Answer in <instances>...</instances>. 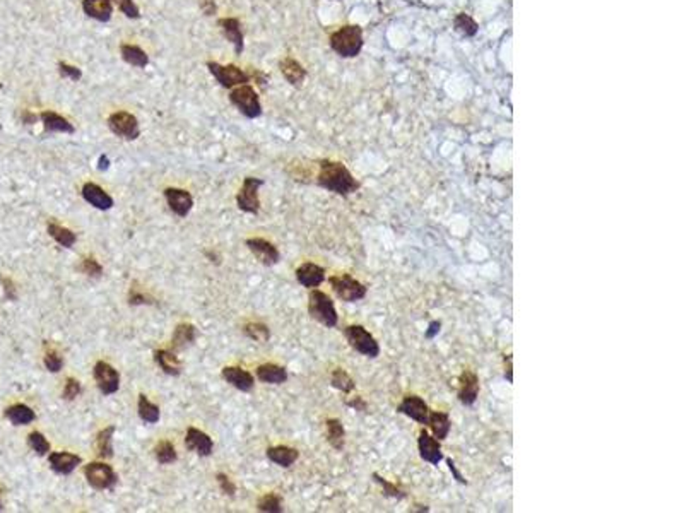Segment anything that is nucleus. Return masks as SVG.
I'll list each match as a JSON object with an SVG mask.
<instances>
[{
    "label": "nucleus",
    "mask_w": 684,
    "mask_h": 513,
    "mask_svg": "<svg viewBox=\"0 0 684 513\" xmlns=\"http://www.w3.org/2000/svg\"><path fill=\"white\" fill-rule=\"evenodd\" d=\"M317 184L329 192L337 193L341 197H349L360 190V182L353 177V173L339 161L324 159L320 161Z\"/></svg>",
    "instance_id": "f257e3e1"
},
{
    "label": "nucleus",
    "mask_w": 684,
    "mask_h": 513,
    "mask_svg": "<svg viewBox=\"0 0 684 513\" xmlns=\"http://www.w3.org/2000/svg\"><path fill=\"white\" fill-rule=\"evenodd\" d=\"M330 46L342 58H355L363 48V29L356 25L342 26L330 36Z\"/></svg>",
    "instance_id": "f03ea898"
},
{
    "label": "nucleus",
    "mask_w": 684,
    "mask_h": 513,
    "mask_svg": "<svg viewBox=\"0 0 684 513\" xmlns=\"http://www.w3.org/2000/svg\"><path fill=\"white\" fill-rule=\"evenodd\" d=\"M308 313L313 320L325 325L327 329L337 327V324H339V315H337L336 305H334L332 298L327 293H324V291H310Z\"/></svg>",
    "instance_id": "7ed1b4c3"
},
{
    "label": "nucleus",
    "mask_w": 684,
    "mask_h": 513,
    "mask_svg": "<svg viewBox=\"0 0 684 513\" xmlns=\"http://www.w3.org/2000/svg\"><path fill=\"white\" fill-rule=\"evenodd\" d=\"M344 336L348 344L355 349L356 353L363 355L370 360H376L380 356V344L378 341L373 337L371 332H368L363 325H348L344 329Z\"/></svg>",
    "instance_id": "20e7f679"
},
{
    "label": "nucleus",
    "mask_w": 684,
    "mask_h": 513,
    "mask_svg": "<svg viewBox=\"0 0 684 513\" xmlns=\"http://www.w3.org/2000/svg\"><path fill=\"white\" fill-rule=\"evenodd\" d=\"M229 101L235 104L240 110V114L247 116V118L254 120L262 115V104H260L259 95L250 84L236 86V88L229 89Z\"/></svg>",
    "instance_id": "39448f33"
},
{
    "label": "nucleus",
    "mask_w": 684,
    "mask_h": 513,
    "mask_svg": "<svg viewBox=\"0 0 684 513\" xmlns=\"http://www.w3.org/2000/svg\"><path fill=\"white\" fill-rule=\"evenodd\" d=\"M329 282L332 286V291L336 293V296L342 299L344 303L360 301L368 293L367 286L357 281L356 278H353L351 274L332 275V278H329Z\"/></svg>",
    "instance_id": "423d86ee"
},
{
    "label": "nucleus",
    "mask_w": 684,
    "mask_h": 513,
    "mask_svg": "<svg viewBox=\"0 0 684 513\" xmlns=\"http://www.w3.org/2000/svg\"><path fill=\"white\" fill-rule=\"evenodd\" d=\"M84 476L88 479V484L96 491L114 489L115 484L118 483V476L114 467L104 462H89L84 467Z\"/></svg>",
    "instance_id": "0eeeda50"
},
{
    "label": "nucleus",
    "mask_w": 684,
    "mask_h": 513,
    "mask_svg": "<svg viewBox=\"0 0 684 513\" xmlns=\"http://www.w3.org/2000/svg\"><path fill=\"white\" fill-rule=\"evenodd\" d=\"M207 69L209 72L212 74L214 79H216L221 88L224 89H233L236 88V86H243L250 83V76H248L245 71H242L240 67H236L235 64L221 65L217 64V62H207Z\"/></svg>",
    "instance_id": "6e6552de"
},
{
    "label": "nucleus",
    "mask_w": 684,
    "mask_h": 513,
    "mask_svg": "<svg viewBox=\"0 0 684 513\" xmlns=\"http://www.w3.org/2000/svg\"><path fill=\"white\" fill-rule=\"evenodd\" d=\"M107 125L118 137L125 139V141H135L141 135V127H139L137 116L128 114V111H115L108 116Z\"/></svg>",
    "instance_id": "1a4fd4ad"
},
{
    "label": "nucleus",
    "mask_w": 684,
    "mask_h": 513,
    "mask_svg": "<svg viewBox=\"0 0 684 513\" xmlns=\"http://www.w3.org/2000/svg\"><path fill=\"white\" fill-rule=\"evenodd\" d=\"M264 185L260 178L247 177L243 180L242 189L236 193V204H238L240 211L247 214H259L260 211V199H259V189Z\"/></svg>",
    "instance_id": "9d476101"
},
{
    "label": "nucleus",
    "mask_w": 684,
    "mask_h": 513,
    "mask_svg": "<svg viewBox=\"0 0 684 513\" xmlns=\"http://www.w3.org/2000/svg\"><path fill=\"white\" fill-rule=\"evenodd\" d=\"M96 385H98L100 392L103 395H114L120 388V373L111 367L107 361H98L93 370Z\"/></svg>",
    "instance_id": "9b49d317"
},
{
    "label": "nucleus",
    "mask_w": 684,
    "mask_h": 513,
    "mask_svg": "<svg viewBox=\"0 0 684 513\" xmlns=\"http://www.w3.org/2000/svg\"><path fill=\"white\" fill-rule=\"evenodd\" d=\"M430 406L425 402V399L419 397L416 394L406 395L397 406V413L406 416V418L413 419L419 425H427V418H430Z\"/></svg>",
    "instance_id": "f8f14e48"
},
{
    "label": "nucleus",
    "mask_w": 684,
    "mask_h": 513,
    "mask_svg": "<svg viewBox=\"0 0 684 513\" xmlns=\"http://www.w3.org/2000/svg\"><path fill=\"white\" fill-rule=\"evenodd\" d=\"M479 397V376L476 371L464 370L458 376L457 399L462 406H474Z\"/></svg>",
    "instance_id": "ddd939ff"
},
{
    "label": "nucleus",
    "mask_w": 684,
    "mask_h": 513,
    "mask_svg": "<svg viewBox=\"0 0 684 513\" xmlns=\"http://www.w3.org/2000/svg\"><path fill=\"white\" fill-rule=\"evenodd\" d=\"M418 450H419V457L423 460L431 464L433 467H438L440 462L443 460V452H442V443L440 440L433 437V435L427 433L426 430H421L418 435Z\"/></svg>",
    "instance_id": "4468645a"
},
{
    "label": "nucleus",
    "mask_w": 684,
    "mask_h": 513,
    "mask_svg": "<svg viewBox=\"0 0 684 513\" xmlns=\"http://www.w3.org/2000/svg\"><path fill=\"white\" fill-rule=\"evenodd\" d=\"M247 247L248 250L259 259V262L267 267L275 266V264H279V260H281V254H279L278 247L264 238H248Z\"/></svg>",
    "instance_id": "2eb2a0df"
},
{
    "label": "nucleus",
    "mask_w": 684,
    "mask_h": 513,
    "mask_svg": "<svg viewBox=\"0 0 684 513\" xmlns=\"http://www.w3.org/2000/svg\"><path fill=\"white\" fill-rule=\"evenodd\" d=\"M165 199L168 202L171 211L177 214L178 217H186L193 207V197L184 189L170 186V189L165 190Z\"/></svg>",
    "instance_id": "dca6fc26"
},
{
    "label": "nucleus",
    "mask_w": 684,
    "mask_h": 513,
    "mask_svg": "<svg viewBox=\"0 0 684 513\" xmlns=\"http://www.w3.org/2000/svg\"><path fill=\"white\" fill-rule=\"evenodd\" d=\"M217 26H219L221 33L226 40L235 46V53L236 55H242L245 43H243V31H242V22H240L238 18H221L217 21Z\"/></svg>",
    "instance_id": "f3484780"
},
{
    "label": "nucleus",
    "mask_w": 684,
    "mask_h": 513,
    "mask_svg": "<svg viewBox=\"0 0 684 513\" xmlns=\"http://www.w3.org/2000/svg\"><path fill=\"white\" fill-rule=\"evenodd\" d=\"M185 446L192 452L199 453L200 457H209L214 452V442L204 431L197 430V427H189L185 437Z\"/></svg>",
    "instance_id": "a211bd4d"
},
{
    "label": "nucleus",
    "mask_w": 684,
    "mask_h": 513,
    "mask_svg": "<svg viewBox=\"0 0 684 513\" xmlns=\"http://www.w3.org/2000/svg\"><path fill=\"white\" fill-rule=\"evenodd\" d=\"M296 281L303 287H308V289H313V287H318L322 282L325 281V269L324 267L317 266L313 262H305L298 267L296 272Z\"/></svg>",
    "instance_id": "6ab92c4d"
},
{
    "label": "nucleus",
    "mask_w": 684,
    "mask_h": 513,
    "mask_svg": "<svg viewBox=\"0 0 684 513\" xmlns=\"http://www.w3.org/2000/svg\"><path fill=\"white\" fill-rule=\"evenodd\" d=\"M81 193H83V199L88 202V204H91L93 207L100 209V211H110V209L115 205L114 197H111L110 193L104 192L100 185L91 184V182H89V184H84L83 192Z\"/></svg>",
    "instance_id": "aec40b11"
},
{
    "label": "nucleus",
    "mask_w": 684,
    "mask_h": 513,
    "mask_svg": "<svg viewBox=\"0 0 684 513\" xmlns=\"http://www.w3.org/2000/svg\"><path fill=\"white\" fill-rule=\"evenodd\" d=\"M279 71L282 77L289 83L293 88H301L306 79V69L293 57H286L279 62Z\"/></svg>",
    "instance_id": "412c9836"
},
{
    "label": "nucleus",
    "mask_w": 684,
    "mask_h": 513,
    "mask_svg": "<svg viewBox=\"0 0 684 513\" xmlns=\"http://www.w3.org/2000/svg\"><path fill=\"white\" fill-rule=\"evenodd\" d=\"M81 462H83V458L76 456V453H69V452L48 453L50 467L55 470L57 474H62V476H69V474H72Z\"/></svg>",
    "instance_id": "4be33fe9"
},
{
    "label": "nucleus",
    "mask_w": 684,
    "mask_h": 513,
    "mask_svg": "<svg viewBox=\"0 0 684 513\" xmlns=\"http://www.w3.org/2000/svg\"><path fill=\"white\" fill-rule=\"evenodd\" d=\"M40 120L46 134H55V132H60V134H74L76 132V127L65 116L58 115L52 110L41 111Z\"/></svg>",
    "instance_id": "5701e85b"
},
{
    "label": "nucleus",
    "mask_w": 684,
    "mask_h": 513,
    "mask_svg": "<svg viewBox=\"0 0 684 513\" xmlns=\"http://www.w3.org/2000/svg\"><path fill=\"white\" fill-rule=\"evenodd\" d=\"M83 11L95 21L108 22L114 15V4L111 0H83Z\"/></svg>",
    "instance_id": "b1692460"
},
{
    "label": "nucleus",
    "mask_w": 684,
    "mask_h": 513,
    "mask_svg": "<svg viewBox=\"0 0 684 513\" xmlns=\"http://www.w3.org/2000/svg\"><path fill=\"white\" fill-rule=\"evenodd\" d=\"M223 378L242 392H250L255 385V378L252 376V373L238 367L223 368Z\"/></svg>",
    "instance_id": "393cba45"
},
{
    "label": "nucleus",
    "mask_w": 684,
    "mask_h": 513,
    "mask_svg": "<svg viewBox=\"0 0 684 513\" xmlns=\"http://www.w3.org/2000/svg\"><path fill=\"white\" fill-rule=\"evenodd\" d=\"M427 426H430L431 433L437 440H446L452 430V419L443 411H430V418H427Z\"/></svg>",
    "instance_id": "a878e982"
},
{
    "label": "nucleus",
    "mask_w": 684,
    "mask_h": 513,
    "mask_svg": "<svg viewBox=\"0 0 684 513\" xmlns=\"http://www.w3.org/2000/svg\"><path fill=\"white\" fill-rule=\"evenodd\" d=\"M267 458L271 462H274L275 465L279 467H291L294 462L299 458V452L293 446H286V445H279V446H269L267 449Z\"/></svg>",
    "instance_id": "bb28decb"
},
{
    "label": "nucleus",
    "mask_w": 684,
    "mask_h": 513,
    "mask_svg": "<svg viewBox=\"0 0 684 513\" xmlns=\"http://www.w3.org/2000/svg\"><path fill=\"white\" fill-rule=\"evenodd\" d=\"M256 378L264 383L281 385L287 380V371L286 368L279 367V364L266 363V364H260V367L256 368Z\"/></svg>",
    "instance_id": "cd10ccee"
},
{
    "label": "nucleus",
    "mask_w": 684,
    "mask_h": 513,
    "mask_svg": "<svg viewBox=\"0 0 684 513\" xmlns=\"http://www.w3.org/2000/svg\"><path fill=\"white\" fill-rule=\"evenodd\" d=\"M120 55H122L123 62H127L128 65L137 69H146L147 64H149V57L147 53L144 52L141 46L137 45H130V43H123L120 46Z\"/></svg>",
    "instance_id": "c85d7f7f"
},
{
    "label": "nucleus",
    "mask_w": 684,
    "mask_h": 513,
    "mask_svg": "<svg viewBox=\"0 0 684 513\" xmlns=\"http://www.w3.org/2000/svg\"><path fill=\"white\" fill-rule=\"evenodd\" d=\"M197 339V329L192 324H180L175 329L173 337H171V348L175 351H184L186 346L193 344Z\"/></svg>",
    "instance_id": "c756f323"
},
{
    "label": "nucleus",
    "mask_w": 684,
    "mask_h": 513,
    "mask_svg": "<svg viewBox=\"0 0 684 513\" xmlns=\"http://www.w3.org/2000/svg\"><path fill=\"white\" fill-rule=\"evenodd\" d=\"M154 361L166 375L170 376H178L182 373V361L178 360V356L175 353L168 351V349H159V351L154 353Z\"/></svg>",
    "instance_id": "7c9ffc66"
},
{
    "label": "nucleus",
    "mask_w": 684,
    "mask_h": 513,
    "mask_svg": "<svg viewBox=\"0 0 684 513\" xmlns=\"http://www.w3.org/2000/svg\"><path fill=\"white\" fill-rule=\"evenodd\" d=\"M6 418L15 426H26L36 419V414L26 404H14L6 409Z\"/></svg>",
    "instance_id": "2f4dec72"
},
{
    "label": "nucleus",
    "mask_w": 684,
    "mask_h": 513,
    "mask_svg": "<svg viewBox=\"0 0 684 513\" xmlns=\"http://www.w3.org/2000/svg\"><path fill=\"white\" fill-rule=\"evenodd\" d=\"M325 433H327V442L334 450L341 452L346 445V430L344 425L339 419H327L325 421Z\"/></svg>",
    "instance_id": "473e14b6"
},
{
    "label": "nucleus",
    "mask_w": 684,
    "mask_h": 513,
    "mask_svg": "<svg viewBox=\"0 0 684 513\" xmlns=\"http://www.w3.org/2000/svg\"><path fill=\"white\" fill-rule=\"evenodd\" d=\"M114 435H115V426H108L104 427V430H101L98 437H96V452H98L100 458H111L115 456Z\"/></svg>",
    "instance_id": "72a5a7b5"
},
{
    "label": "nucleus",
    "mask_w": 684,
    "mask_h": 513,
    "mask_svg": "<svg viewBox=\"0 0 684 513\" xmlns=\"http://www.w3.org/2000/svg\"><path fill=\"white\" fill-rule=\"evenodd\" d=\"M137 413H139V418H141L144 423H147V425H156L159 418H161V411H159V407L156 404L151 402V400L144 394L139 395Z\"/></svg>",
    "instance_id": "f704fd0d"
},
{
    "label": "nucleus",
    "mask_w": 684,
    "mask_h": 513,
    "mask_svg": "<svg viewBox=\"0 0 684 513\" xmlns=\"http://www.w3.org/2000/svg\"><path fill=\"white\" fill-rule=\"evenodd\" d=\"M46 231H48V235L52 236V238L64 248H72L77 242L76 233L71 231L69 228L58 226V224H55V223H48V226H46Z\"/></svg>",
    "instance_id": "c9c22d12"
},
{
    "label": "nucleus",
    "mask_w": 684,
    "mask_h": 513,
    "mask_svg": "<svg viewBox=\"0 0 684 513\" xmlns=\"http://www.w3.org/2000/svg\"><path fill=\"white\" fill-rule=\"evenodd\" d=\"M330 385H332L336 390L342 392V394H351V392L356 388L355 380L351 378V375H349L344 368H336V370L332 371V375H330Z\"/></svg>",
    "instance_id": "e433bc0d"
},
{
    "label": "nucleus",
    "mask_w": 684,
    "mask_h": 513,
    "mask_svg": "<svg viewBox=\"0 0 684 513\" xmlns=\"http://www.w3.org/2000/svg\"><path fill=\"white\" fill-rule=\"evenodd\" d=\"M371 477H373V481H375L376 484L382 488V491H383V495L387 496V498H392V500H406L407 498V493L404 491L402 488H400L399 484H395V483H390L388 479H385V477L380 476L378 472H373L371 474Z\"/></svg>",
    "instance_id": "4c0bfd02"
},
{
    "label": "nucleus",
    "mask_w": 684,
    "mask_h": 513,
    "mask_svg": "<svg viewBox=\"0 0 684 513\" xmlns=\"http://www.w3.org/2000/svg\"><path fill=\"white\" fill-rule=\"evenodd\" d=\"M154 457H156V460L159 462L161 465H170V464H173V462H177V449H175V445L171 442L168 440H165V442H159L156 446H154Z\"/></svg>",
    "instance_id": "58836bf2"
},
{
    "label": "nucleus",
    "mask_w": 684,
    "mask_h": 513,
    "mask_svg": "<svg viewBox=\"0 0 684 513\" xmlns=\"http://www.w3.org/2000/svg\"><path fill=\"white\" fill-rule=\"evenodd\" d=\"M453 26H456V29L458 33L464 34V36H474V34L477 33V29H479L477 22L465 13H460L457 15L456 21H453Z\"/></svg>",
    "instance_id": "ea45409f"
},
{
    "label": "nucleus",
    "mask_w": 684,
    "mask_h": 513,
    "mask_svg": "<svg viewBox=\"0 0 684 513\" xmlns=\"http://www.w3.org/2000/svg\"><path fill=\"white\" fill-rule=\"evenodd\" d=\"M260 512L266 513H281L282 512V498L275 493H269V495H264L262 498L259 500V505H256Z\"/></svg>",
    "instance_id": "a19ab883"
},
{
    "label": "nucleus",
    "mask_w": 684,
    "mask_h": 513,
    "mask_svg": "<svg viewBox=\"0 0 684 513\" xmlns=\"http://www.w3.org/2000/svg\"><path fill=\"white\" fill-rule=\"evenodd\" d=\"M28 443H29L31 449H33V452H36V456H40V457L48 456L50 450H52V445H50V442L46 440L45 435H41L40 431H33V433H29Z\"/></svg>",
    "instance_id": "79ce46f5"
},
{
    "label": "nucleus",
    "mask_w": 684,
    "mask_h": 513,
    "mask_svg": "<svg viewBox=\"0 0 684 513\" xmlns=\"http://www.w3.org/2000/svg\"><path fill=\"white\" fill-rule=\"evenodd\" d=\"M243 332L247 334V337H250L252 341L256 342H267L271 339L269 327L264 324H256V322H250V324L245 325Z\"/></svg>",
    "instance_id": "37998d69"
},
{
    "label": "nucleus",
    "mask_w": 684,
    "mask_h": 513,
    "mask_svg": "<svg viewBox=\"0 0 684 513\" xmlns=\"http://www.w3.org/2000/svg\"><path fill=\"white\" fill-rule=\"evenodd\" d=\"M111 4H115L120 13L125 14V18L141 19V9H139V6L134 0H111Z\"/></svg>",
    "instance_id": "c03bdc74"
},
{
    "label": "nucleus",
    "mask_w": 684,
    "mask_h": 513,
    "mask_svg": "<svg viewBox=\"0 0 684 513\" xmlns=\"http://www.w3.org/2000/svg\"><path fill=\"white\" fill-rule=\"evenodd\" d=\"M79 269H81V272H83V274L88 275V278H93V279H100L101 275H103V267H101V264L96 259H93V256H88V259H84Z\"/></svg>",
    "instance_id": "a18cd8bd"
},
{
    "label": "nucleus",
    "mask_w": 684,
    "mask_h": 513,
    "mask_svg": "<svg viewBox=\"0 0 684 513\" xmlns=\"http://www.w3.org/2000/svg\"><path fill=\"white\" fill-rule=\"evenodd\" d=\"M58 74L64 79H71L74 83L83 79V71L79 67H76V65L67 64V62H58Z\"/></svg>",
    "instance_id": "49530a36"
},
{
    "label": "nucleus",
    "mask_w": 684,
    "mask_h": 513,
    "mask_svg": "<svg viewBox=\"0 0 684 513\" xmlns=\"http://www.w3.org/2000/svg\"><path fill=\"white\" fill-rule=\"evenodd\" d=\"M43 363H45V368L50 373H58V371L62 370V367H64V360H62V356L58 355L57 351H48V353H46L45 360H43Z\"/></svg>",
    "instance_id": "de8ad7c7"
},
{
    "label": "nucleus",
    "mask_w": 684,
    "mask_h": 513,
    "mask_svg": "<svg viewBox=\"0 0 684 513\" xmlns=\"http://www.w3.org/2000/svg\"><path fill=\"white\" fill-rule=\"evenodd\" d=\"M79 394H81V382L79 380L67 378V382H65V387H64V392H62V399L74 400Z\"/></svg>",
    "instance_id": "09e8293b"
},
{
    "label": "nucleus",
    "mask_w": 684,
    "mask_h": 513,
    "mask_svg": "<svg viewBox=\"0 0 684 513\" xmlns=\"http://www.w3.org/2000/svg\"><path fill=\"white\" fill-rule=\"evenodd\" d=\"M216 479H217V484H219L221 491H223L224 495H228V496H235V493H236V486L233 484V481L229 479V477L226 476V474L219 472V474H217V476H216Z\"/></svg>",
    "instance_id": "8fccbe9b"
},
{
    "label": "nucleus",
    "mask_w": 684,
    "mask_h": 513,
    "mask_svg": "<svg viewBox=\"0 0 684 513\" xmlns=\"http://www.w3.org/2000/svg\"><path fill=\"white\" fill-rule=\"evenodd\" d=\"M346 406H349L351 409H355V411H360V413H368L367 400H364L363 397H360V395H356V397H353L351 400H346Z\"/></svg>",
    "instance_id": "3c124183"
},
{
    "label": "nucleus",
    "mask_w": 684,
    "mask_h": 513,
    "mask_svg": "<svg viewBox=\"0 0 684 513\" xmlns=\"http://www.w3.org/2000/svg\"><path fill=\"white\" fill-rule=\"evenodd\" d=\"M446 465H449L450 472H452V476L456 477V481H457V483H460V484H467V479H465V477L462 476V472H460V470L457 469L456 462H453L452 458H446Z\"/></svg>",
    "instance_id": "603ef678"
},
{
    "label": "nucleus",
    "mask_w": 684,
    "mask_h": 513,
    "mask_svg": "<svg viewBox=\"0 0 684 513\" xmlns=\"http://www.w3.org/2000/svg\"><path fill=\"white\" fill-rule=\"evenodd\" d=\"M440 330H442V322L440 320L430 322V325H427V329H426V332H425L426 339H435V337H437L438 334H440Z\"/></svg>",
    "instance_id": "864d4df0"
},
{
    "label": "nucleus",
    "mask_w": 684,
    "mask_h": 513,
    "mask_svg": "<svg viewBox=\"0 0 684 513\" xmlns=\"http://www.w3.org/2000/svg\"><path fill=\"white\" fill-rule=\"evenodd\" d=\"M128 303H130L132 306H137V305H146V303H149L147 301V296L146 294H142V293H137V291H130V294H128Z\"/></svg>",
    "instance_id": "5fc2aeb1"
},
{
    "label": "nucleus",
    "mask_w": 684,
    "mask_h": 513,
    "mask_svg": "<svg viewBox=\"0 0 684 513\" xmlns=\"http://www.w3.org/2000/svg\"><path fill=\"white\" fill-rule=\"evenodd\" d=\"M505 378L508 380V383L513 382V373H512V355H505Z\"/></svg>",
    "instance_id": "6e6d98bb"
},
{
    "label": "nucleus",
    "mask_w": 684,
    "mask_h": 513,
    "mask_svg": "<svg viewBox=\"0 0 684 513\" xmlns=\"http://www.w3.org/2000/svg\"><path fill=\"white\" fill-rule=\"evenodd\" d=\"M38 118H40V116L31 114V111H28V110L22 111V115H21V120H22V123H25V125H33V123H36Z\"/></svg>",
    "instance_id": "4d7b16f0"
},
{
    "label": "nucleus",
    "mask_w": 684,
    "mask_h": 513,
    "mask_svg": "<svg viewBox=\"0 0 684 513\" xmlns=\"http://www.w3.org/2000/svg\"><path fill=\"white\" fill-rule=\"evenodd\" d=\"M202 11H204L205 15H212L216 14V4L212 0H202Z\"/></svg>",
    "instance_id": "13d9d810"
},
{
    "label": "nucleus",
    "mask_w": 684,
    "mask_h": 513,
    "mask_svg": "<svg viewBox=\"0 0 684 513\" xmlns=\"http://www.w3.org/2000/svg\"><path fill=\"white\" fill-rule=\"evenodd\" d=\"M108 166H110V159H108L107 156H101V158H100V166H98V170L104 171V170H108Z\"/></svg>",
    "instance_id": "bf43d9fd"
},
{
    "label": "nucleus",
    "mask_w": 684,
    "mask_h": 513,
    "mask_svg": "<svg viewBox=\"0 0 684 513\" xmlns=\"http://www.w3.org/2000/svg\"><path fill=\"white\" fill-rule=\"evenodd\" d=\"M419 508H411L409 512H430V508L427 507H423V505H418Z\"/></svg>",
    "instance_id": "052dcab7"
},
{
    "label": "nucleus",
    "mask_w": 684,
    "mask_h": 513,
    "mask_svg": "<svg viewBox=\"0 0 684 513\" xmlns=\"http://www.w3.org/2000/svg\"><path fill=\"white\" fill-rule=\"evenodd\" d=\"M0 510H2V501H0Z\"/></svg>",
    "instance_id": "680f3d73"
}]
</instances>
